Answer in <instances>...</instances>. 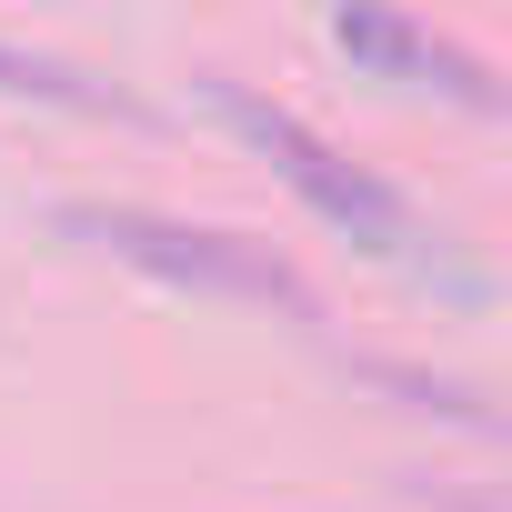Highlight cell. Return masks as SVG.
Segmentation results:
<instances>
[{
  "instance_id": "6da1fadb",
  "label": "cell",
  "mask_w": 512,
  "mask_h": 512,
  "mask_svg": "<svg viewBox=\"0 0 512 512\" xmlns=\"http://www.w3.org/2000/svg\"><path fill=\"white\" fill-rule=\"evenodd\" d=\"M211 111H221L231 131H251V141H262V151L282 161V181H292V191H302L322 221H342V231H352V241H372V251H412V211H402V201H392L372 171H352L342 151H322V141H312L292 111L251 101L241 81H211Z\"/></svg>"
},
{
  "instance_id": "3957f363",
  "label": "cell",
  "mask_w": 512,
  "mask_h": 512,
  "mask_svg": "<svg viewBox=\"0 0 512 512\" xmlns=\"http://www.w3.org/2000/svg\"><path fill=\"white\" fill-rule=\"evenodd\" d=\"M0 91H41V101H71V111H131V101H101V91H81L71 71H51V61H21V51H0ZM141 121V111H131Z\"/></svg>"
},
{
  "instance_id": "7a4b0ae2",
  "label": "cell",
  "mask_w": 512,
  "mask_h": 512,
  "mask_svg": "<svg viewBox=\"0 0 512 512\" xmlns=\"http://www.w3.org/2000/svg\"><path fill=\"white\" fill-rule=\"evenodd\" d=\"M71 231L131 251L151 272H181V282H211V292H251V302H292L302 312V282L262 251H241L231 231H181V221H151V211H71Z\"/></svg>"
}]
</instances>
